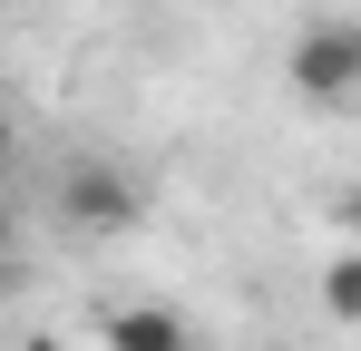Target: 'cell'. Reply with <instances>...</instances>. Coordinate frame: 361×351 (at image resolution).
I'll list each match as a JSON object with an SVG mask.
<instances>
[{
    "label": "cell",
    "instance_id": "cell-1",
    "mask_svg": "<svg viewBox=\"0 0 361 351\" xmlns=\"http://www.w3.org/2000/svg\"><path fill=\"white\" fill-rule=\"evenodd\" d=\"M283 78H293L302 108H352L361 98V20H302L293 49H283Z\"/></svg>",
    "mask_w": 361,
    "mask_h": 351
},
{
    "label": "cell",
    "instance_id": "cell-2",
    "mask_svg": "<svg viewBox=\"0 0 361 351\" xmlns=\"http://www.w3.org/2000/svg\"><path fill=\"white\" fill-rule=\"evenodd\" d=\"M137 215H147V185L127 166H108V156H78V166L59 176V225L68 234H98V244H108V234H127Z\"/></svg>",
    "mask_w": 361,
    "mask_h": 351
},
{
    "label": "cell",
    "instance_id": "cell-3",
    "mask_svg": "<svg viewBox=\"0 0 361 351\" xmlns=\"http://www.w3.org/2000/svg\"><path fill=\"white\" fill-rule=\"evenodd\" d=\"M98 342L108 351H195V332H185L176 302H118V312L98 322Z\"/></svg>",
    "mask_w": 361,
    "mask_h": 351
},
{
    "label": "cell",
    "instance_id": "cell-4",
    "mask_svg": "<svg viewBox=\"0 0 361 351\" xmlns=\"http://www.w3.org/2000/svg\"><path fill=\"white\" fill-rule=\"evenodd\" d=\"M322 312H332V322H361V244H342V254L322 264Z\"/></svg>",
    "mask_w": 361,
    "mask_h": 351
},
{
    "label": "cell",
    "instance_id": "cell-5",
    "mask_svg": "<svg viewBox=\"0 0 361 351\" xmlns=\"http://www.w3.org/2000/svg\"><path fill=\"white\" fill-rule=\"evenodd\" d=\"M342 244H361V185H342Z\"/></svg>",
    "mask_w": 361,
    "mask_h": 351
},
{
    "label": "cell",
    "instance_id": "cell-6",
    "mask_svg": "<svg viewBox=\"0 0 361 351\" xmlns=\"http://www.w3.org/2000/svg\"><path fill=\"white\" fill-rule=\"evenodd\" d=\"M20 351H68V342H59V332H30V342H20Z\"/></svg>",
    "mask_w": 361,
    "mask_h": 351
},
{
    "label": "cell",
    "instance_id": "cell-7",
    "mask_svg": "<svg viewBox=\"0 0 361 351\" xmlns=\"http://www.w3.org/2000/svg\"><path fill=\"white\" fill-rule=\"evenodd\" d=\"M0 166H10V117H0Z\"/></svg>",
    "mask_w": 361,
    "mask_h": 351
}]
</instances>
